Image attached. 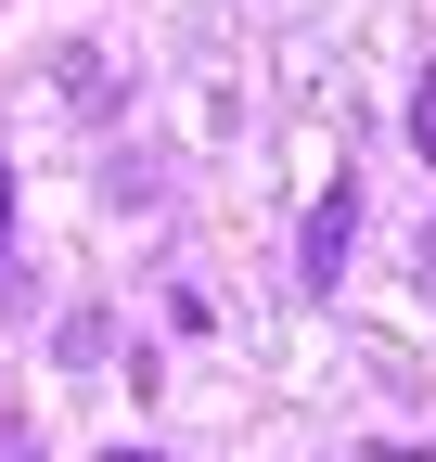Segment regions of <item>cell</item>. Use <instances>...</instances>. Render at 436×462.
Wrapping results in <instances>:
<instances>
[{
    "mask_svg": "<svg viewBox=\"0 0 436 462\" xmlns=\"http://www.w3.org/2000/svg\"><path fill=\"white\" fill-rule=\"evenodd\" d=\"M347 245H359V193L334 180V193L308 206V245H295V282H308V296H334V282H347Z\"/></svg>",
    "mask_w": 436,
    "mask_h": 462,
    "instance_id": "cell-1",
    "label": "cell"
},
{
    "mask_svg": "<svg viewBox=\"0 0 436 462\" xmlns=\"http://www.w3.org/2000/svg\"><path fill=\"white\" fill-rule=\"evenodd\" d=\"M411 154H423V167H436V65H423V78H411Z\"/></svg>",
    "mask_w": 436,
    "mask_h": 462,
    "instance_id": "cell-2",
    "label": "cell"
},
{
    "mask_svg": "<svg viewBox=\"0 0 436 462\" xmlns=\"http://www.w3.org/2000/svg\"><path fill=\"white\" fill-rule=\"evenodd\" d=\"M0 257H14V154H0Z\"/></svg>",
    "mask_w": 436,
    "mask_h": 462,
    "instance_id": "cell-3",
    "label": "cell"
},
{
    "mask_svg": "<svg viewBox=\"0 0 436 462\" xmlns=\"http://www.w3.org/2000/svg\"><path fill=\"white\" fill-rule=\"evenodd\" d=\"M423 282H436V231H423Z\"/></svg>",
    "mask_w": 436,
    "mask_h": 462,
    "instance_id": "cell-4",
    "label": "cell"
}]
</instances>
